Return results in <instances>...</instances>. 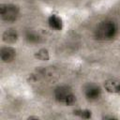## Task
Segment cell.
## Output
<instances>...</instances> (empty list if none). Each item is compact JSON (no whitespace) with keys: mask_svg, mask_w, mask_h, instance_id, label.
<instances>
[{"mask_svg":"<svg viewBox=\"0 0 120 120\" xmlns=\"http://www.w3.org/2000/svg\"><path fill=\"white\" fill-rule=\"evenodd\" d=\"M96 38L100 40H109L116 34V25L111 21H105L98 24L96 29Z\"/></svg>","mask_w":120,"mask_h":120,"instance_id":"cell-1","label":"cell"},{"mask_svg":"<svg viewBox=\"0 0 120 120\" xmlns=\"http://www.w3.org/2000/svg\"><path fill=\"white\" fill-rule=\"evenodd\" d=\"M20 8L18 6L13 4H2L0 6L1 19L8 22H15L19 16Z\"/></svg>","mask_w":120,"mask_h":120,"instance_id":"cell-2","label":"cell"},{"mask_svg":"<svg viewBox=\"0 0 120 120\" xmlns=\"http://www.w3.org/2000/svg\"><path fill=\"white\" fill-rule=\"evenodd\" d=\"M0 57L4 63H10L16 57V50L10 46L2 47L0 50Z\"/></svg>","mask_w":120,"mask_h":120,"instance_id":"cell-3","label":"cell"},{"mask_svg":"<svg viewBox=\"0 0 120 120\" xmlns=\"http://www.w3.org/2000/svg\"><path fill=\"white\" fill-rule=\"evenodd\" d=\"M71 93L72 92H71L69 87H68L66 85H62V86H58V87L55 88V90H54V97H55V99L58 102L65 103L67 98Z\"/></svg>","mask_w":120,"mask_h":120,"instance_id":"cell-4","label":"cell"},{"mask_svg":"<svg viewBox=\"0 0 120 120\" xmlns=\"http://www.w3.org/2000/svg\"><path fill=\"white\" fill-rule=\"evenodd\" d=\"M84 95L88 100H97L101 95V90L95 84H89L84 90Z\"/></svg>","mask_w":120,"mask_h":120,"instance_id":"cell-5","label":"cell"},{"mask_svg":"<svg viewBox=\"0 0 120 120\" xmlns=\"http://www.w3.org/2000/svg\"><path fill=\"white\" fill-rule=\"evenodd\" d=\"M105 90L109 93H117L120 94V80L110 79L104 82Z\"/></svg>","mask_w":120,"mask_h":120,"instance_id":"cell-6","label":"cell"},{"mask_svg":"<svg viewBox=\"0 0 120 120\" xmlns=\"http://www.w3.org/2000/svg\"><path fill=\"white\" fill-rule=\"evenodd\" d=\"M2 39L7 44H14L18 40V33L15 29H7L2 35Z\"/></svg>","mask_w":120,"mask_h":120,"instance_id":"cell-7","label":"cell"},{"mask_svg":"<svg viewBox=\"0 0 120 120\" xmlns=\"http://www.w3.org/2000/svg\"><path fill=\"white\" fill-rule=\"evenodd\" d=\"M48 24L52 29L55 31H60L63 28V21L61 17L57 16L56 14H52L48 18Z\"/></svg>","mask_w":120,"mask_h":120,"instance_id":"cell-8","label":"cell"},{"mask_svg":"<svg viewBox=\"0 0 120 120\" xmlns=\"http://www.w3.org/2000/svg\"><path fill=\"white\" fill-rule=\"evenodd\" d=\"M34 57L36 59H38V60H40V61H48L49 58H50L49 51L47 49H45V48L39 49L38 52H35Z\"/></svg>","mask_w":120,"mask_h":120,"instance_id":"cell-9","label":"cell"},{"mask_svg":"<svg viewBox=\"0 0 120 120\" xmlns=\"http://www.w3.org/2000/svg\"><path fill=\"white\" fill-rule=\"evenodd\" d=\"M73 112H74L75 115H77V116H79V117H81L82 119H89L91 117V111H89L87 109L75 110Z\"/></svg>","mask_w":120,"mask_h":120,"instance_id":"cell-10","label":"cell"},{"mask_svg":"<svg viewBox=\"0 0 120 120\" xmlns=\"http://www.w3.org/2000/svg\"><path fill=\"white\" fill-rule=\"evenodd\" d=\"M38 39H39V37L36 34V33H28L26 35V40L30 43H36V42H38Z\"/></svg>","mask_w":120,"mask_h":120,"instance_id":"cell-11","label":"cell"},{"mask_svg":"<svg viewBox=\"0 0 120 120\" xmlns=\"http://www.w3.org/2000/svg\"><path fill=\"white\" fill-rule=\"evenodd\" d=\"M75 102H76V97L73 95V93H71V94L67 98V99H66V101H65L64 104H66V105H68V106H72V105L75 104Z\"/></svg>","mask_w":120,"mask_h":120,"instance_id":"cell-12","label":"cell"},{"mask_svg":"<svg viewBox=\"0 0 120 120\" xmlns=\"http://www.w3.org/2000/svg\"><path fill=\"white\" fill-rule=\"evenodd\" d=\"M28 119H39L38 116H29Z\"/></svg>","mask_w":120,"mask_h":120,"instance_id":"cell-13","label":"cell"}]
</instances>
